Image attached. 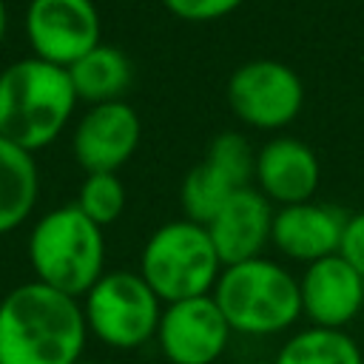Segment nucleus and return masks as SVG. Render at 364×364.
I'll list each match as a JSON object with an SVG mask.
<instances>
[{"mask_svg": "<svg viewBox=\"0 0 364 364\" xmlns=\"http://www.w3.org/2000/svg\"><path fill=\"white\" fill-rule=\"evenodd\" d=\"M165 9L185 23H210L236 11L245 0H162Z\"/></svg>", "mask_w": 364, "mask_h": 364, "instance_id": "21", "label": "nucleus"}, {"mask_svg": "<svg viewBox=\"0 0 364 364\" xmlns=\"http://www.w3.org/2000/svg\"><path fill=\"white\" fill-rule=\"evenodd\" d=\"M94 225L105 228L117 222L125 210V188L117 173H85L80 196L74 202Z\"/></svg>", "mask_w": 364, "mask_h": 364, "instance_id": "19", "label": "nucleus"}, {"mask_svg": "<svg viewBox=\"0 0 364 364\" xmlns=\"http://www.w3.org/2000/svg\"><path fill=\"white\" fill-rule=\"evenodd\" d=\"M28 262L37 282L80 299L105 273L102 228L94 225L77 205L54 208L28 236Z\"/></svg>", "mask_w": 364, "mask_h": 364, "instance_id": "4", "label": "nucleus"}, {"mask_svg": "<svg viewBox=\"0 0 364 364\" xmlns=\"http://www.w3.org/2000/svg\"><path fill=\"white\" fill-rule=\"evenodd\" d=\"M219 173H225L233 188H250L253 171H256V154L250 148V142L236 134V131H222L219 136H213L208 156H205Z\"/></svg>", "mask_w": 364, "mask_h": 364, "instance_id": "20", "label": "nucleus"}, {"mask_svg": "<svg viewBox=\"0 0 364 364\" xmlns=\"http://www.w3.org/2000/svg\"><path fill=\"white\" fill-rule=\"evenodd\" d=\"M228 105L250 128L276 131L290 125L304 102V85L299 74L279 60L242 63L228 80Z\"/></svg>", "mask_w": 364, "mask_h": 364, "instance_id": "7", "label": "nucleus"}, {"mask_svg": "<svg viewBox=\"0 0 364 364\" xmlns=\"http://www.w3.org/2000/svg\"><path fill=\"white\" fill-rule=\"evenodd\" d=\"M318 159L310 145L293 139V136H276L262 145L256 154V171L253 179L259 185V193L267 196L273 205H299L310 202L318 188Z\"/></svg>", "mask_w": 364, "mask_h": 364, "instance_id": "14", "label": "nucleus"}, {"mask_svg": "<svg viewBox=\"0 0 364 364\" xmlns=\"http://www.w3.org/2000/svg\"><path fill=\"white\" fill-rule=\"evenodd\" d=\"M162 301L134 270L102 273L82 296L85 327L114 350H136L156 338Z\"/></svg>", "mask_w": 364, "mask_h": 364, "instance_id": "6", "label": "nucleus"}, {"mask_svg": "<svg viewBox=\"0 0 364 364\" xmlns=\"http://www.w3.org/2000/svg\"><path fill=\"white\" fill-rule=\"evenodd\" d=\"M230 341V327L213 296L182 299L162 307L156 344L171 364H213Z\"/></svg>", "mask_w": 364, "mask_h": 364, "instance_id": "9", "label": "nucleus"}, {"mask_svg": "<svg viewBox=\"0 0 364 364\" xmlns=\"http://www.w3.org/2000/svg\"><path fill=\"white\" fill-rule=\"evenodd\" d=\"M3 34H6V6L0 0V40H3Z\"/></svg>", "mask_w": 364, "mask_h": 364, "instance_id": "23", "label": "nucleus"}, {"mask_svg": "<svg viewBox=\"0 0 364 364\" xmlns=\"http://www.w3.org/2000/svg\"><path fill=\"white\" fill-rule=\"evenodd\" d=\"M65 71H68V80H71L77 100L91 102V105L119 102L131 85V77H134L131 60L119 48L105 46V43L94 46L88 54H82Z\"/></svg>", "mask_w": 364, "mask_h": 364, "instance_id": "15", "label": "nucleus"}, {"mask_svg": "<svg viewBox=\"0 0 364 364\" xmlns=\"http://www.w3.org/2000/svg\"><path fill=\"white\" fill-rule=\"evenodd\" d=\"M301 316L310 327L344 330L364 307V279L341 256H327L313 264H304L299 276Z\"/></svg>", "mask_w": 364, "mask_h": 364, "instance_id": "10", "label": "nucleus"}, {"mask_svg": "<svg viewBox=\"0 0 364 364\" xmlns=\"http://www.w3.org/2000/svg\"><path fill=\"white\" fill-rule=\"evenodd\" d=\"M85 338L82 304L37 279L0 301V364H77Z\"/></svg>", "mask_w": 364, "mask_h": 364, "instance_id": "1", "label": "nucleus"}, {"mask_svg": "<svg viewBox=\"0 0 364 364\" xmlns=\"http://www.w3.org/2000/svg\"><path fill=\"white\" fill-rule=\"evenodd\" d=\"M77 364H102V361H88V358H80Z\"/></svg>", "mask_w": 364, "mask_h": 364, "instance_id": "24", "label": "nucleus"}, {"mask_svg": "<svg viewBox=\"0 0 364 364\" xmlns=\"http://www.w3.org/2000/svg\"><path fill=\"white\" fill-rule=\"evenodd\" d=\"M37 202V165L28 151L0 136V233L26 222Z\"/></svg>", "mask_w": 364, "mask_h": 364, "instance_id": "16", "label": "nucleus"}, {"mask_svg": "<svg viewBox=\"0 0 364 364\" xmlns=\"http://www.w3.org/2000/svg\"><path fill=\"white\" fill-rule=\"evenodd\" d=\"M74 105L77 94L60 65L26 57L0 74V136L28 154L57 139Z\"/></svg>", "mask_w": 364, "mask_h": 364, "instance_id": "2", "label": "nucleus"}, {"mask_svg": "<svg viewBox=\"0 0 364 364\" xmlns=\"http://www.w3.org/2000/svg\"><path fill=\"white\" fill-rule=\"evenodd\" d=\"M210 296L230 333L242 336H276L301 316L299 279L264 256L222 267Z\"/></svg>", "mask_w": 364, "mask_h": 364, "instance_id": "3", "label": "nucleus"}, {"mask_svg": "<svg viewBox=\"0 0 364 364\" xmlns=\"http://www.w3.org/2000/svg\"><path fill=\"white\" fill-rule=\"evenodd\" d=\"M273 364H364V353L344 330H296L276 353Z\"/></svg>", "mask_w": 364, "mask_h": 364, "instance_id": "17", "label": "nucleus"}, {"mask_svg": "<svg viewBox=\"0 0 364 364\" xmlns=\"http://www.w3.org/2000/svg\"><path fill=\"white\" fill-rule=\"evenodd\" d=\"M239 188H233V182L219 173L208 159H202L199 165H193L179 188V202L185 210V219L196 222V225H208L219 208L236 193Z\"/></svg>", "mask_w": 364, "mask_h": 364, "instance_id": "18", "label": "nucleus"}, {"mask_svg": "<svg viewBox=\"0 0 364 364\" xmlns=\"http://www.w3.org/2000/svg\"><path fill=\"white\" fill-rule=\"evenodd\" d=\"M344 225H347V216L338 208L310 199V202L279 208L273 213L270 242L287 259L313 264L318 259L338 253Z\"/></svg>", "mask_w": 364, "mask_h": 364, "instance_id": "12", "label": "nucleus"}, {"mask_svg": "<svg viewBox=\"0 0 364 364\" xmlns=\"http://www.w3.org/2000/svg\"><path fill=\"white\" fill-rule=\"evenodd\" d=\"M338 253H341V256L355 267V273L364 279V210L347 216Z\"/></svg>", "mask_w": 364, "mask_h": 364, "instance_id": "22", "label": "nucleus"}, {"mask_svg": "<svg viewBox=\"0 0 364 364\" xmlns=\"http://www.w3.org/2000/svg\"><path fill=\"white\" fill-rule=\"evenodd\" d=\"M26 34L37 60L68 68L100 46V14L91 0H31Z\"/></svg>", "mask_w": 364, "mask_h": 364, "instance_id": "8", "label": "nucleus"}, {"mask_svg": "<svg viewBox=\"0 0 364 364\" xmlns=\"http://www.w3.org/2000/svg\"><path fill=\"white\" fill-rule=\"evenodd\" d=\"M222 267L208 228L191 219H173L156 228L139 256V276L162 304L210 296Z\"/></svg>", "mask_w": 364, "mask_h": 364, "instance_id": "5", "label": "nucleus"}, {"mask_svg": "<svg viewBox=\"0 0 364 364\" xmlns=\"http://www.w3.org/2000/svg\"><path fill=\"white\" fill-rule=\"evenodd\" d=\"M273 205L259 188H239L205 225L222 264H239L262 256L273 230Z\"/></svg>", "mask_w": 364, "mask_h": 364, "instance_id": "13", "label": "nucleus"}, {"mask_svg": "<svg viewBox=\"0 0 364 364\" xmlns=\"http://www.w3.org/2000/svg\"><path fill=\"white\" fill-rule=\"evenodd\" d=\"M139 117L128 102L91 105L74 128V156L85 173H117L139 145Z\"/></svg>", "mask_w": 364, "mask_h": 364, "instance_id": "11", "label": "nucleus"}]
</instances>
